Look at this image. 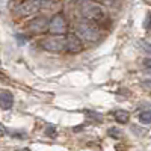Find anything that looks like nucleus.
<instances>
[{
    "label": "nucleus",
    "mask_w": 151,
    "mask_h": 151,
    "mask_svg": "<svg viewBox=\"0 0 151 151\" xmlns=\"http://www.w3.org/2000/svg\"><path fill=\"white\" fill-rule=\"evenodd\" d=\"M80 2H88V0H80Z\"/></svg>",
    "instance_id": "19"
},
{
    "label": "nucleus",
    "mask_w": 151,
    "mask_h": 151,
    "mask_svg": "<svg viewBox=\"0 0 151 151\" xmlns=\"http://www.w3.org/2000/svg\"><path fill=\"white\" fill-rule=\"evenodd\" d=\"M48 26H50V21L47 17H36L29 23V30L35 33H42L48 29Z\"/></svg>",
    "instance_id": "6"
},
{
    "label": "nucleus",
    "mask_w": 151,
    "mask_h": 151,
    "mask_svg": "<svg viewBox=\"0 0 151 151\" xmlns=\"http://www.w3.org/2000/svg\"><path fill=\"white\" fill-rule=\"evenodd\" d=\"M142 65H144L145 70H150L151 71V58H145L144 62H142Z\"/></svg>",
    "instance_id": "15"
},
{
    "label": "nucleus",
    "mask_w": 151,
    "mask_h": 151,
    "mask_svg": "<svg viewBox=\"0 0 151 151\" xmlns=\"http://www.w3.org/2000/svg\"><path fill=\"white\" fill-rule=\"evenodd\" d=\"M76 35H77L82 41L86 42H97L100 40V29L97 24L89 21H82L76 26Z\"/></svg>",
    "instance_id": "1"
},
{
    "label": "nucleus",
    "mask_w": 151,
    "mask_h": 151,
    "mask_svg": "<svg viewBox=\"0 0 151 151\" xmlns=\"http://www.w3.org/2000/svg\"><path fill=\"white\" fill-rule=\"evenodd\" d=\"M6 134V129H5V125L0 122V136H5Z\"/></svg>",
    "instance_id": "17"
},
{
    "label": "nucleus",
    "mask_w": 151,
    "mask_h": 151,
    "mask_svg": "<svg viewBox=\"0 0 151 151\" xmlns=\"http://www.w3.org/2000/svg\"><path fill=\"white\" fill-rule=\"evenodd\" d=\"M12 106H14V95L9 91L0 92V107L5 109V110H9Z\"/></svg>",
    "instance_id": "8"
},
{
    "label": "nucleus",
    "mask_w": 151,
    "mask_h": 151,
    "mask_svg": "<svg viewBox=\"0 0 151 151\" xmlns=\"http://www.w3.org/2000/svg\"><path fill=\"white\" fill-rule=\"evenodd\" d=\"M139 44H141L142 50H144L147 55H151V44H150V42H147V41H141Z\"/></svg>",
    "instance_id": "12"
},
{
    "label": "nucleus",
    "mask_w": 151,
    "mask_h": 151,
    "mask_svg": "<svg viewBox=\"0 0 151 151\" xmlns=\"http://www.w3.org/2000/svg\"><path fill=\"white\" fill-rule=\"evenodd\" d=\"M17 41H18L20 45H24V44H26V41H27V38L23 36V35H17Z\"/></svg>",
    "instance_id": "16"
},
{
    "label": "nucleus",
    "mask_w": 151,
    "mask_h": 151,
    "mask_svg": "<svg viewBox=\"0 0 151 151\" xmlns=\"http://www.w3.org/2000/svg\"><path fill=\"white\" fill-rule=\"evenodd\" d=\"M65 50L68 53H79L83 50V42L82 40L76 35V33H70L67 36V42H65Z\"/></svg>",
    "instance_id": "5"
},
{
    "label": "nucleus",
    "mask_w": 151,
    "mask_h": 151,
    "mask_svg": "<svg viewBox=\"0 0 151 151\" xmlns=\"http://www.w3.org/2000/svg\"><path fill=\"white\" fill-rule=\"evenodd\" d=\"M80 14L89 21V23H100L106 18L104 9L98 3H85L80 8Z\"/></svg>",
    "instance_id": "2"
},
{
    "label": "nucleus",
    "mask_w": 151,
    "mask_h": 151,
    "mask_svg": "<svg viewBox=\"0 0 151 151\" xmlns=\"http://www.w3.org/2000/svg\"><path fill=\"white\" fill-rule=\"evenodd\" d=\"M41 8V2L40 0H24V2L20 5L18 12L23 15H32Z\"/></svg>",
    "instance_id": "7"
},
{
    "label": "nucleus",
    "mask_w": 151,
    "mask_h": 151,
    "mask_svg": "<svg viewBox=\"0 0 151 151\" xmlns=\"http://www.w3.org/2000/svg\"><path fill=\"white\" fill-rule=\"evenodd\" d=\"M48 2H58V0H48Z\"/></svg>",
    "instance_id": "18"
},
{
    "label": "nucleus",
    "mask_w": 151,
    "mask_h": 151,
    "mask_svg": "<svg viewBox=\"0 0 151 151\" xmlns=\"http://www.w3.org/2000/svg\"><path fill=\"white\" fill-rule=\"evenodd\" d=\"M144 27H145L147 30H151V12L147 15V18H145V21H144Z\"/></svg>",
    "instance_id": "14"
},
{
    "label": "nucleus",
    "mask_w": 151,
    "mask_h": 151,
    "mask_svg": "<svg viewBox=\"0 0 151 151\" xmlns=\"http://www.w3.org/2000/svg\"><path fill=\"white\" fill-rule=\"evenodd\" d=\"M139 121L142 124H150L151 122V110H142L139 113Z\"/></svg>",
    "instance_id": "10"
},
{
    "label": "nucleus",
    "mask_w": 151,
    "mask_h": 151,
    "mask_svg": "<svg viewBox=\"0 0 151 151\" xmlns=\"http://www.w3.org/2000/svg\"><path fill=\"white\" fill-rule=\"evenodd\" d=\"M48 29H50V32H53L55 35H62V33H65V30H67V21H65L64 15H62V14L55 15L52 20H50Z\"/></svg>",
    "instance_id": "4"
},
{
    "label": "nucleus",
    "mask_w": 151,
    "mask_h": 151,
    "mask_svg": "<svg viewBox=\"0 0 151 151\" xmlns=\"http://www.w3.org/2000/svg\"><path fill=\"white\" fill-rule=\"evenodd\" d=\"M65 42H67V38L60 35H55V36L45 38L41 45L48 52H62V50H65Z\"/></svg>",
    "instance_id": "3"
},
{
    "label": "nucleus",
    "mask_w": 151,
    "mask_h": 151,
    "mask_svg": "<svg viewBox=\"0 0 151 151\" xmlns=\"http://www.w3.org/2000/svg\"><path fill=\"white\" fill-rule=\"evenodd\" d=\"M45 134L50 136V137H55V136H56V127H55V125L48 124L47 127H45Z\"/></svg>",
    "instance_id": "11"
},
{
    "label": "nucleus",
    "mask_w": 151,
    "mask_h": 151,
    "mask_svg": "<svg viewBox=\"0 0 151 151\" xmlns=\"http://www.w3.org/2000/svg\"><path fill=\"white\" fill-rule=\"evenodd\" d=\"M109 136H112V137H115V139H118V137H121V130H118V129H109Z\"/></svg>",
    "instance_id": "13"
},
{
    "label": "nucleus",
    "mask_w": 151,
    "mask_h": 151,
    "mask_svg": "<svg viewBox=\"0 0 151 151\" xmlns=\"http://www.w3.org/2000/svg\"><path fill=\"white\" fill-rule=\"evenodd\" d=\"M115 119H116L119 124H127V122H129V119H130V113H129L127 110L119 109V110H116V112H115Z\"/></svg>",
    "instance_id": "9"
}]
</instances>
